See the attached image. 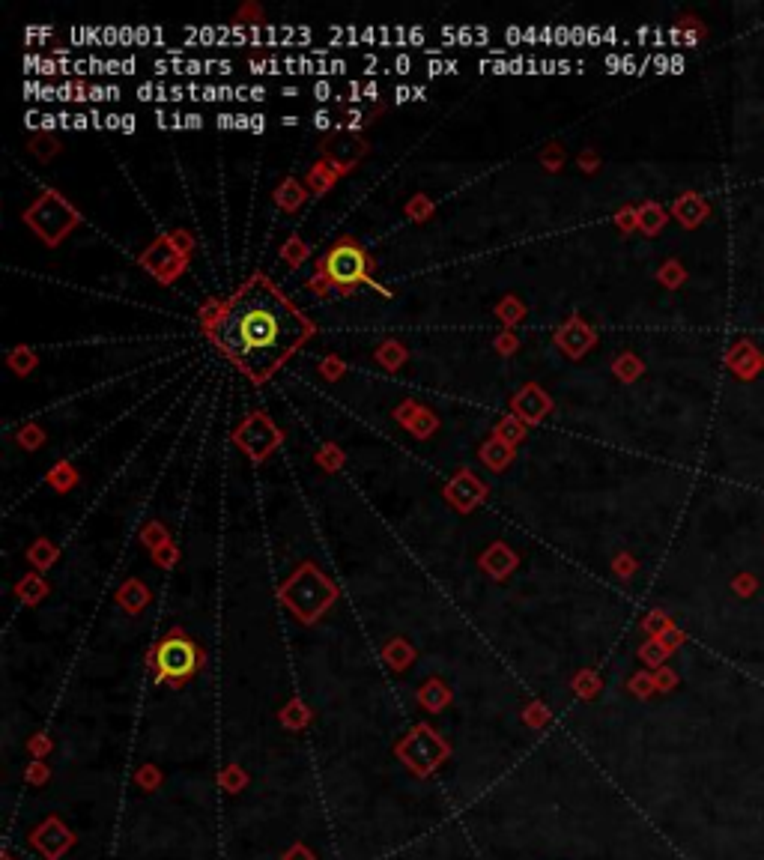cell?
I'll use <instances>...</instances> for the list:
<instances>
[{
	"mask_svg": "<svg viewBox=\"0 0 764 860\" xmlns=\"http://www.w3.org/2000/svg\"><path fill=\"white\" fill-rule=\"evenodd\" d=\"M409 66H412L409 57H397V69H400V72H409Z\"/></svg>",
	"mask_w": 764,
	"mask_h": 860,
	"instance_id": "cell-12",
	"label": "cell"
},
{
	"mask_svg": "<svg viewBox=\"0 0 764 860\" xmlns=\"http://www.w3.org/2000/svg\"><path fill=\"white\" fill-rule=\"evenodd\" d=\"M120 123H123V117H117V114L105 117V126H108V129H120Z\"/></svg>",
	"mask_w": 764,
	"mask_h": 860,
	"instance_id": "cell-11",
	"label": "cell"
},
{
	"mask_svg": "<svg viewBox=\"0 0 764 860\" xmlns=\"http://www.w3.org/2000/svg\"><path fill=\"white\" fill-rule=\"evenodd\" d=\"M538 36H541V33H538L535 27H526V30H523V39H526V42H538Z\"/></svg>",
	"mask_w": 764,
	"mask_h": 860,
	"instance_id": "cell-10",
	"label": "cell"
},
{
	"mask_svg": "<svg viewBox=\"0 0 764 860\" xmlns=\"http://www.w3.org/2000/svg\"><path fill=\"white\" fill-rule=\"evenodd\" d=\"M329 120H332V117H329V111H320V114L314 117V126H317V129H326V126H329Z\"/></svg>",
	"mask_w": 764,
	"mask_h": 860,
	"instance_id": "cell-7",
	"label": "cell"
},
{
	"mask_svg": "<svg viewBox=\"0 0 764 860\" xmlns=\"http://www.w3.org/2000/svg\"><path fill=\"white\" fill-rule=\"evenodd\" d=\"M87 120H90V117H84V114H75V129H87Z\"/></svg>",
	"mask_w": 764,
	"mask_h": 860,
	"instance_id": "cell-14",
	"label": "cell"
},
{
	"mask_svg": "<svg viewBox=\"0 0 764 860\" xmlns=\"http://www.w3.org/2000/svg\"><path fill=\"white\" fill-rule=\"evenodd\" d=\"M442 69H445V63H439V60H433V63H430V75H439Z\"/></svg>",
	"mask_w": 764,
	"mask_h": 860,
	"instance_id": "cell-15",
	"label": "cell"
},
{
	"mask_svg": "<svg viewBox=\"0 0 764 860\" xmlns=\"http://www.w3.org/2000/svg\"><path fill=\"white\" fill-rule=\"evenodd\" d=\"M162 663L171 672H183L191 666V648L186 643H168L162 648Z\"/></svg>",
	"mask_w": 764,
	"mask_h": 860,
	"instance_id": "cell-4",
	"label": "cell"
},
{
	"mask_svg": "<svg viewBox=\"0 0 764 860\" xmlns=\"http://www.w3.org/2000/svg\"><path fill=\"white\" fill-rule=\"evenodd\" d=\"M263 96H266V90H260V87H251V99H257V102H260Z\"/></svg>",
	"mask_w": 764,
	"mask_h": 860,
	"instance_id": "cell-17",
	"label": "cell"
},
{
	"mask_svg": "<svg viewBox=\"0 0 764 860\" xmlns=\"http://www.w3.org/2000/svg\"><path fill=\"white\" fill-rule=\"evenodd\" d=\"M517 413L526 419V422H538L547 410H550V401L538 392V389H526L520 398H517Z\"/></svg>",
	"mask_w": 764,
	"mask_h": 860,
	"instance_id": "cell-3",
	"label": "cell"
},
{
	"mask_svg": "<svg viewBox=\"0 0 764 860\" xmlns=\"http://www.w3.org/2000/svg\"><path fill=\"white\" fill-rule=\"evenodd\" d=\"M314 90H317V99H320V102H323V99H329V96H332V87H329V84H326V81H320V84H317V87H314Z\"/></svg>",
	"mask_w": 764,
	"mask_h": 860,
	"instance_id": "cell-6",
	"label": "cell"
},
{
	"mask_svg": "<svg viewBox=\"0 0 764 860\" xmlns=\"http://www.w3.org/2000/svg\"><path fill=\"white\" fill-rule=\"evenodd\" d=\"M42 126H45V129H54V126H57V117L45 114V117H42Z\"/></svg>",
	"mask_w": 764,
	"mask_h": 860,
	"instance_id": "cell-13",
	"label": "cell"
},
{
	"mask_svg": "<svg viewBox=\"0 0 764 860\" xmlns=\"http://www.w3.org/2000/svg\"><path fill=\"white\" fill-rule=\"evenodd\" d=\"M120 129H123V132H135V117H132V114H126V117H123V123H120Z\"/></svg>",
	"mask_w": 764,
	"mask_h": 860,
	"instance_id": "cell-9",
	"label": "cell"
},
{
	"mask_svg": "<svg viewBox=\"0 0 764 860\" xmlns=\"http://www.w3.org/2000/svg\"><path fill=\"white\" fill-rule=\"evenodd\" d=\"M311 332V320L266 275L248 278L209 326V338L254 383H266Z\"/></svg>",
	"mask_w": 764,
	"mask_h": 860,
	"instance_id": "cell-1",
	"label": "cell"
},
{
	"mask_svg": "<svg viewBox=\"0 0 764 860\" xmlns=\"http://www.w3.org/2000/svg\"><path fill=\"white\" fill-rule=\"evenodd\" d=\"M675 213H678V218H681L687 227H693V224H699V221L708 215V207H705L696 195H687V198H681V201L675 204Z\"/></svg>",
	"mask_w": 764,
	"mask_h": 860,
	"instance_id": "cell-5",
	"label": "cell"
},
{
	"mask_svg": "<svg viewBox=\"0 0 764 860\" xmlns=\"http://www.w3.org/2000/svg\"><path fill=\"white\" fill-rule=\"evenodd\" d=\"M326 275L335 287H356L368 278V254L356 242H341L326 254Z\"/></svg>",
	"mask_w": 764,
	"mask_h": 860,
	"instance_id": "cell-2",
	"label": "cell"
},
{
	"mask_svg": "<svg viewBox=\"0 0 764 860\" xmlns=\"http://www.w3.org/2000/svg\"><path fill=\"white\" fill-rule=\"evenodd\" d=\"M409 93H412L409 87H400V90H397V99H400V102H406V99H409Z\"/></svg>",
	"mask_w": 764,
	"mask_h": 860,
	"instance_id": "cell-18",
	"label": "cell"
},
{
	"mask_svg": "<svg viewBox=\"0 0 764 860\" xmlns=\"http://www.w3.org/2000/svg\"><path fill=\"white\" fill-rule=\"evenodd\" d=\"M186 126H189V129H200V126H203V117H200V114H189V117H186Z\"/></svg>",
	"mask_w": 764,
	"mask_h": 860,
	"instance_id": "cell-8",
	"label": "cell"
},
{
	"mask_svg": "<svg viewBox=\"0 0 764 860\" xmlns=\"http://www.w3.org/2000/svg\"><path fill=\"white\" fill-rule=\"evenodd\" d=\"M263 126H266V123H263V117H251V129H254V132H260Z\"/></svg>",
	"mask_w": 764,
	"mask_h": 860,
	"instance_id": "cell-16",
	"label": "cell"
}]
</instances>
